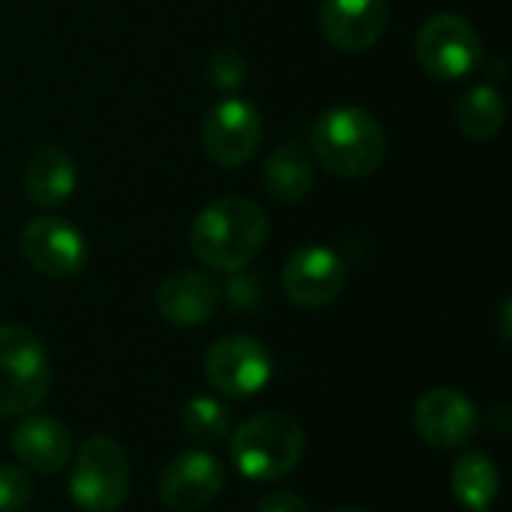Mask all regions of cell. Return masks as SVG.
I'll use <instances>...</instances> for the list:
<instances>
[{"mask_svg":"<svg viewBox=\"0 0 512 512\" xmlns=\"http://www.w3.org/2000/svg\"><path fill=\"white\" fill-rule=\"evenodd\" d=\"M270 237V219L261 204L243 195H225L201 207L189 243L201 264L219 273H240L255 261Z\"/></svg>","mask_w":512,"mask_h":512,"instance_id":"obj_1","label":"cell"},{"mask_svg":"<svg viewBox=\"0 0 512 512\" xmlns=\"http://www.w3.org/2000/svg\"><path fill=\"white\" fill-rule=\"evenodd\" d=\"M315 159L336 177H372L387 156V132L381 120L357 105L324 111L309 132Z\"/></svg>","mask_w":512,"mask_h":512,"instance_id":"obj_2","label":"cell"},{"mask_svg":"<svg viewBox=\"0 0 512 512\" xmlns=\"http://www.w3.org/2000/svg\"><path fill=\"white\" fill-rule=\"evenodd\" d=\"M234 468L255 483H276L294 474L306 453L303 426L285 411H264L228 435Z\"/></svg>","mask_w":512,"mask_h":512,"instance_id":"obj_3","label":"cell"},{"mask_svg":"<svg viewBox=\"0 0 512 512\" xmlns=\"http://www.w3.org/2000/svg\"><path fill=\"white\" fill-rule=\"evenodd\" d=\"M51 390L42 339L21 324H0V417L33 414Z\"/></svg>","mask_w":512,"mask_h":512,"instance_id":"obj_4","label":"cell"},{"mask_svg":"<svg viewBox=\"0 0 512 512\" xmlns=\"http://www.w3.org/2000/svg\"><path fill=\"white\" fill-rule=\"evenodd\" d=\"M129 456L111 435H93L72 453L69 498L81 512H117L129 498Z\"/></svg>","mask_w":512,"mask_h":512,"instance_id":"obj_5","label":"cell"},{"mask_svg":"<svg viewBox=\"0 0 512 512\" xmlns=\"http://www.w3.org/2000/svg\"><path fill=\"white\" fill-rule=\"evenodd\" d=\"M414 54L429 78L459 81L483 63V39L468 18L438 12L420 27L414 39Z\"/></svg>","mask_w":512,"mask_h":512,"instance_id":"obj_6","label":"cell"},{"mask_svg":"<svg viewBox=\"0 0 512 512\" xmlns=\"http://www.w3.org/2000/svg\"><path fill=\"white\" fill-rule=\"evenodd\" d=\"M204 375L210 387L225 399H252L273 378V360L267 348L246 336L231 333L216 339L204 354Z\"/></svg>","mask_w":512,"mask_h":512,"instance_id":"obj_7","label":"cell"},{"mask_svg":"<svg viewBox=\"0 0 512 512\" xmlns=\"http://www.w3.org/2000/svg\"><path fill=\"white\" fill-rule=\"evenodd\" d=\"M261 138H264L261 111L240 96H228L216 102L201 120V150L219 168L246 165L258 153Z\"/></svg>","mask_w":512,"mask_h":512,"instance_id":"obj_8","label":"cell"},{"mask_svg":"<svg viewBox=\"0 0 512 512\" xmlns=\"http://www.w3.org/2000/svg\"><path fill=\"white\" fill-rule=\"evenodd\" d=\"M159 501L174 512L210 507L225 489V468L207 450H183L171 456L159 474Z\"/></svg>","mask_w":512,"mask_h":512,"instance_id":"obj_9","label":"cell"},{"mask_svg":"<svg viewBox=\"0 0 512 512\" xmlns=\"http://www.w3.org/2000/svg\"><path fill=\"white\" fill-rule=\"evenodd\" d=\"M18 246L24 261L48 279H69L87 264L84 234L60 216H39L27 222Z\"/></svg>","mask_w":512,"mask_h":512,"instance_id":"obj_10","label":"cell"},{"mask_svg":"<svg viewBox=\"0 0 512 512\" xmlns=\"http://www.w3.org/2000/svg\"><path fill=\"white\" fill-rule=\"evenodd\" d=\"M345 261L330 246H303L282 267V291L300 309H324L345 291Z\"/></svg>","mask_w":512,"mask_h":512,"instance_id":"obj_11","label":"cell"},{"mask_svg":"<svg viewBox=\"0 0 512 512\" xmlns=\"http://www.w3.org/2000/svg\"><path fill=\"white\" fill-rule=\"evenodd\" d=\"M414 429L432 450H459L474 441L480 411L462 390L435 387L414 405Z\"/></svg>","mask_w":512,"mask_h":512,"instance_id":"obj_12","label":"cell"},{"mask_svg":"<svg viewBox=\"0 0 512 512\" xmlns=\"http://www.w3.org/2000/svg\"><path fill=\"white\" fill-rule=\"evenodd\" d=\"M390 24L387 0H321L318 30L321 36L348 54L369 51L381 42Z\"/></svg>","mask_w":512,"mask_h":512,"instance_id":"obj_13","label":"cell"},{"mask_svg":"<svg viewBox=\"0 0 512 512\" xmlns=\"http://www.w3.org/2000/svg\"><path fill=\"white\" fill-rule=\"evenodd\" d=\"M12 450L21 462V468L51 477L69 468L75 444L72 432L48 414H24L18 426L12 429Z\"/></svg>","mask_w":512,"mask_h":512,"instance_id":"obj_14","label":"cell"},{"mask_svg":"<svg viewBox=\"0 0 512 512\" xmlns=\"http://www.w3.org/2000/svg\"><path fill=\"white\" fill-rule=\"evenodd\" d=\"M222 306V288L207 273L180 270L162 279L156 288V312L171 327H198L207 324Z\"/></svg>","mask_w":512,"mask_h":512,"instance_id":"obj_15","label":"cell"},{"mask_svg":"<svg viewBox=\"0 0 512 512\" xmlns=\"http://www.w3.org/2000/svg\"><path fill=\"white\" fill-rule=\"evenodd\" d=\"M75 186H78V165L63 147L45 144L27 159L24 195H27L30 204L45 207V210L57 207V204L72 198Z\"/></svg>","mask_w":512,"mask_h":512,"instance_id":"obj_16","label":"cell"},{"mask_svg":"<svg viewBox=\"0 0 512 512\" xmlns=\"http://www.w3.org/2000/svg\"><path fill=\"white\" fill-rule=\"evenodd\" d=\"M315 186V165L303 144L285 141L264 165V189L279 204H300Z\"/></svg>","mask_w":512,"mask_h":512,"instance_id":"obj_17","label":"cell"},{"mask_svg":"<svg viewBox=\"0 0 512 512\" xmlns=\"http://www.w3.org/2000/svg\"><path fill=\"white\" fill-rule=\"evenodd\" d=\"M453 495L471 512H492V504L501 489L498 465L486 453H465L450 477Z\"/></svg>","mask_w":512,"mask_h":512,"instance_id":"obj_18","label":"cell"},{"mask_svg":"<svg viewBox=\"0 0 512 512\" xmlns=\"http://www.w3.org/2000/svg\"><path fill=\"white\" fill-rule=\"evenodd\" d=\"M507 117L504 96L495 84H477L471 87L459 105H456V126L471 141H489L501 132Z\"/></svg>","mask_w":512,"mask_h":512,"instance_id":"obj_19","label":"cell"},{"mask_svg":"<svg viewBox=\"0 0 512 512\" xmlns=\"http://www.w3.org/2000/svg\"><path fill=\"white\" fill-rule=\"evenodd\" d=\"M180 426L195 444H219L231 435V411L216 396H192L180 411Z\"/></svg>","mask_w":512,"mask_h":512,"instance_id":"obj_20","label":"cell"},{"mask_svg":"<svg viewBox=\"0 0 512 512\" xmlns=\"http://www.w3.org/2000/svg\"><path fill=\"white\" fill-rule=\"evenodd\" d=\"M33 498L30 471L21 465H0V512H24Z\"/></svg>","mask_w":512,"mask_h":512,"instance_id":"obj_21","label":"cell"},{"mask_svg":"<svg viewBox=\"0 0 512 512\" xmlns=\"http://www.w3.org/2000/svg\"><path fill=\"white\" fill-rule=\"evenodd\" d=\"M207 75H210V81H213L216 87L231 90V87H237V84L246 78V69H243V60H240L234 51L222 48V51L213 54V60H210V66H207Z\"/></svg>","mask_w":512,"mask_h":512,"instance_id":"obj_22","label":"cell"},{"mask_svg":"<svg viewBox=\"0 0 512 512\" xmlns=\"http://www.w3.org/2000/svg\"><path fill=\"white\" fill-rule=\"evenodd\" d=\"M231 276H234V279H231V285L222 291V297H228L231 306H237V309H252V306H258V300H261L258 279H246L243 273H231Z\"/></svg>","mask_w":512,"mask_h":512,"instance_id":"obj_23","label":"cell"},{"mask_svg":"<svg viewBox=\"0 0 512 512\" xmlns=\"http://www.w3.org/2000/svg\"><path fill=\"white\" fill-rule=\"evenodd\" d=\"M258 512H312V507H309L297 492L282 489V492L264 495L261 504H258Z\"/></svg>","mask_w":512,"mask_h":512,"instance_id":"obj_24","label":"cell"},{"mask_svg":"<svg viewBox=\"0 0 512 512\" xmlns=\"http://www.w3.org/2000/svg\"><path fill=\"white\" fill-rule=\"evenodd\" d=\"M498 423H492V426H498V432L501 435H507V429H510V423H507V417H510V408L507 405H501V408H495V414H492Z\"/></svg>","mask_w":512,"mask_h":512,"instance_id":"obj_25","label":"cell"},{"mask_svg":"<svg viewBox=\"0 0 512 512\" xmlns=\"http://www.w3.org/2000/svg\"><path fill=\"white\" fill-rule=\"evenodd\" d=\"M501 327H504V342H510V300L501 309Z\"/></svg>","mask_w":512,"mask_h":512,"instance_id":"obj_26","label":"cell"},{"mask_svg":"<svg viewBox=\"0 0 512 512\" xmlns=\"http://www.w3.org/2000/svg\"><path fill=\"white\" fill-rule=\"evenodd\" d=\"M333 512H369V510H357V507H345V510H333Z\"/></svg>","mask_w":512,"mask_h":512,"instance_id":"obj_27","label":"cell"}]
</instances>
